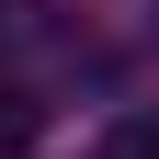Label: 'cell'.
<instances>
[{"instance_id":"obj_1","label":"cell","mask_w":159,"mask_h":159,"mask_svg":"<svg viewBox=\"0 0 159 159\" xmlns=\"http://www.w3.org/2000/svg\"><path fill=\"white\" fill-rule=\"evenodd\" d=\"M34 125H46V102H34V91H0V159L23 148V136H34Z\"/></svg>"}]
</instances>
